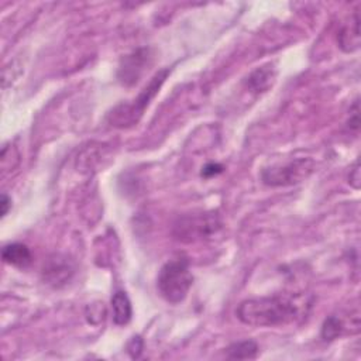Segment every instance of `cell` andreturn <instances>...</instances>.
Masks as SVG:
<instances>
[{"instance_id":"obj_17","label":"cell","mask_w":361,"mask_h":361,"mask_svg":"<svg viewBox=\"0 0 361 361\" xmlns=\"http://www.w3.org/2000/svg\"><path fill=\"white\" fill-rule=\"evenodd\" d=\"M0 206H2V216L5 217V216L8 215L10 206H12V201L9 199L8 195H5V194L2 195V201H0Z\"/></svg>"},{"instance_id":"obj_1","label":"cell","mask_w":361,"mask_h":361,"mask_svg":"<svg viewBox=\"0 0 361 361\" xmlns=\"http://www.w3.org/2000/svg\"><path fill=\"white\" fill-rule=\"evenodd\" d=\"M309 302L301 295H274L243 301L236 314L240 322L254 328H274L292 324L306 314Z\"/></svg>"},{"instance_id":"obj_7","label":"cell","mask_w":361,"mask_h":361,"mask_svg":"<svg viewBox=\"0 0 361 361\" xmlns=\"http://www.w3.org/2000/svg\"><path fill=\"white\" fill-rule=\"evenodd\" d=\"M75 274L74 261L64 254H53L42 267V280L54 288H61Z\"/></svg>"},{"instance_id":"obj_8","label":"cell","mask_w":361,"mask_h":361,"mask_svg":"<svg viewBox=\"0 0 361 361\" xmlns=\"http://www.w3.org/2000/svg\"><path fill=\"white\" fill-rule=\"evenodd\" d=\"M339 45L344 53H354L360 49V13L354 10L350 22L339 31Z\"/></svg>"},{"instance_id":"obj_16","label":"cell","mask_w":361,"mask_h":361,"mask_svg":"<svg viewBox=\"0 0 361 361\" xmlns=\"http://www.w3.org/2000/svg\"><path fill=\"white\" fill-rule=\"evenodd\" d=\"M223 171V167L219 164H208L203 169H202V176L205 178H210L213 175H217Z\"/></svg>"},{"instance_id":"obj_13","label":"cell","mask_w":361,"mask_h":361,"mask_svg":"<svg viewBox=\"0 0 361 361\" xmlns=\"http://www.w3.org/2000/svg\"><path fill=\"white\" fill-rule=\"evenodd\" d=\"M346 330V325L343 322L342 318L339 316H329V318L324 322L322 326V339L326 342H332L335 339H337L339 336H342Z\"/></svg>"},{"instance_id":"obj_15","label":"cell","mask_w":361,"mask_h":361,"mask_svg":"<svg viewBox=\"0 0 361 361\" xmlns=\"http://www.w3.org/2000/svg\"><path fill=\"white\" fill-rule=\"evenodd\" d=\"M360 180H361L360 162L357 161V162L354 164V167L350 169V174H349V184H350L354 190H358V188H360Z\"/></svg>"},{"instance_id":"obj_11","label":"cell","mask_w":361,"mask_h":361,"mask_svg":"<svg viewBox=\"0 0 361 361\" xmlns=\"http://www.w3.org/2000/svg\"><path fill=\"white\" fill-rule=\"evenodd\" d=\"M112 309H113V322L117 326H124L131 321L133 308L131 302L124 291H116L112 298Z\"/></svg>"},{"instance_id":"obj_6","label":"cell","mask_w":361,"mask_h":361,"mask_svg":"<svg viewBox=\"0 0 361 361\" xmlns=\"http://www.w3.org/2000/svg\"><path fill=\"white\" fill-rule=\"evenodd\" d=\"M153 54L150 49H139L120 61L117 79L123 86H133L140 81L147 67L151 65Z\"/></svg>"},{"instance_id":"obj_5","label":"cell","mask_w":361,"mask_h":361,"mask_svg":"<svg viewBox=\"0 0 361 361\" xmlns=\"http://www.w3.org/2000/svg\"><path fill=\"white\" fill-rule=\"evenodd\" d=\"M314 169L310 158H298L283 165L265 168L261 174L262 183L268 187H289L305 180Z\"/></svg>"},{"instance_id":"obj_14","label":"cell","mask_w":361,"mask_h":361,"mask_svg":"<svg viewBox=\"0 0 361 361\" xmlns=\"http://www.w3.org/2000/svg\"><path fill=\"white\" fill-rule=\"evenodd\" d=\"M127 351L133 358H137L140 357L142 351H143V340L137 336V337H133L127 346Z\"/></svg>"},{"instance_id":"obj_12","label":"cell","mask_w":361,"mask_h":361,"mask_svg":"<svg viewBox=\"0 0 361 361\" xmlns=\"http://www.w3.org/2000/svg\"><path fill=\"white\" fill-rule=\"evenodd\" d=\"M258 350V344L254 340H243L228 347L226 354L232 360H253L257 357Z\"/></svg>"},{"instance_id":"obj_2","label":"cell","mask_w":361,"mask_h":361,"mask_svg":"<svg viewBox=\"0 0 361 361\" xmlns=\"http://www.w3.org/2000/svg\"><path fill=\"white\" fill-rule=\"evenodd\" d=\"M194 284V276L187 260H172L167 262L157 278V288L160 295L168 303L183 302Z\"/></svg>"},{"instance_id":"obj_9","label":"cell","mask_w":361,"mask_h":361,"mask_svg":"<svg viewBox=\"0 0 361 361\" xmlns=\"http://www.w3.org/2000/svg\"><path fill=\"white\" fill-rule=\"evenodd\" d=\"M276 78H277V71L274 65L271 64L262 65L249 76V87L253 90V92L257 94L267 92V90L274 85Z\"/></svg>"},{"instance_id":"obj_10","label":"cell","mask_w":361,"mask_h":361,"mask_svg":"<svg viewBox=\"0 0 361 361\" xmlns=\"http://www.w3.org/2000/svg\"><path fill=\"white\" fill-rule=\"evenodd\" d=\"M2 258L6 264H10V265H15L19 268H24V267L30 265L33 261L30 249L22 243H13V244L5 246L2 250Z\"/></svg>"},{"instance_id":"obj_3","label":"cell","mask_w":361,"mask_h":361,"mask_svg":"<svg viewBox=\"0 0 361 361\" xmlns=\"http://www.w3.org/2000/svg\"><path fill=\"white\" fill-rule=\"evenodd\" d=\"M168 74H169L168 69H162L157 72L154 78L150 81V83L142 90V94L137 96V99H134L131 103L119 105L109 113L108 116L109 123L119 128H124L137 123L139 119L143 116L146 108H149L150 102L160 92V89L165 82Z\"/></svg>"},{"instance_id":"obj_4","label":"cell","mask_w":361,"mask_h":361,"mask_svg":"<svg viewBox=\"0 0 361 361\" xmlns=\"http://www.w3.org/2000/svg\"><path fill=\"white\" fill-rule=\"evenodd\" d=\"M221 228L220 217L216 212L188 213L176 219L174 223L172 235L183 243H195L209 239Z\"/></svg>"}]
</instances>
